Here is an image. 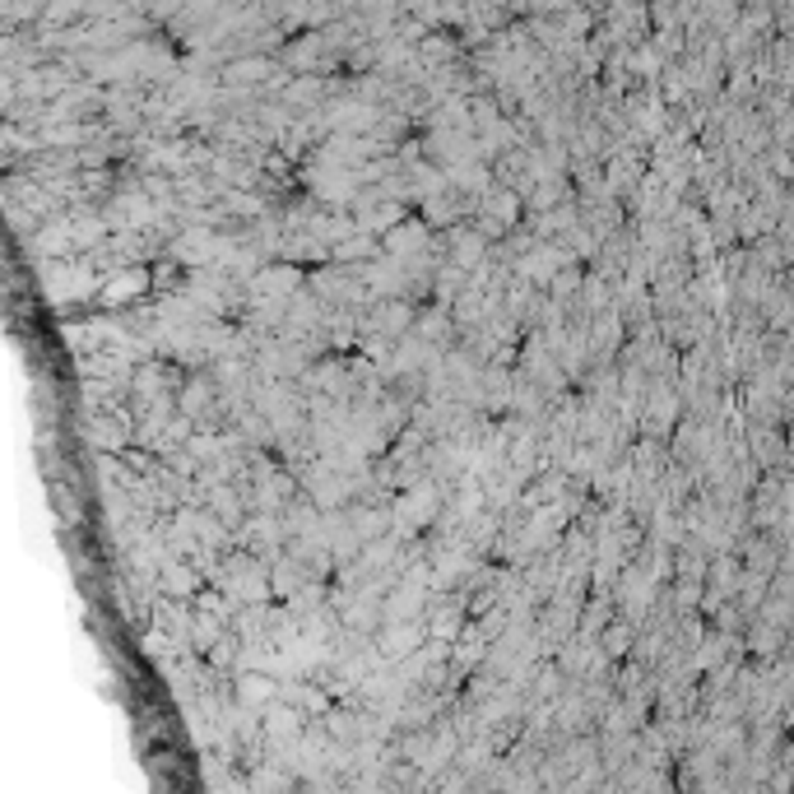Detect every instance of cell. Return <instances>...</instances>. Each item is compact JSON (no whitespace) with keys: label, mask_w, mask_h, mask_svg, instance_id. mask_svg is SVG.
<instances>
[{"label":"cell","mask_w":794,"mask_h":794,"mask_svg":"<svg viewBox=\"0 0 794 794\" xmlns=\"http://www.w3.org/2000/svg\"><path fill=\"white\" fill-rule=\"evenodd\" d=\"M432 507H437V498H432V488H419L414 498H404L400 502V525H409V530H419V525H428V516H432Z\"/></svg>","instance_id":"obj_4"},{"label":"cell","mask_w":794,"mask_h":794,"mask_svg":"<svg viewBox=\"0 0 794 794\" xmlns=\"http://www.w3.org/2000/svg\"><path fill=\"white\" fill-rule=\"evenodd\" d=\"M297 284H303V275H297V269H260V275H256V293L275 297V303H284V297H297Z\"/></svg>","instance_id":"obj_1"},{"label":"cell","mask_w":794,"mask_h":794,"mask_svg":"<svg viewBox=\"0 0 794 794\" xmlns=\"http://www.w3.org/2000/svg\"><path fill=\"white\" fill-rule=\"evenodd\" d=\"M414 321V312H409V303H386L376 312V325L381 331H404V325Z\"/></svg>","instance_id":"obj_6"},{"label":"cell","mask_w":794,"mask_h":794,"mask_svg":"<svg viewBox=\"0 0 794 794\" xmlns=\"http://www.w3.org/2000/svg\"><path fill=\"white\" fill-rule=\"evenodd\" d=\"M451 242H455V265H460V269H474V265L483 260V237H479V233H464V228H455V233H451Z\"/></svg>","instance_id":"obj_5"},{"label":"cell","mask_w":794,"mask_h":794,"mask_svg":"<svg viewBox=\"0 0 794 794\" xmlns=\"http://www.w3.org/2000/svg\"><path fill=\"white\" fill-rule=\"evenodd\" d=\"M168 586H172V595H181L186 599V590L196 586V577H190L186 567H177V562H168Z\"/></svg>","instance_id":"obj_9"},{"label":"cell","mask_w":794,"mask_h":794,"mask_svg":"<svg viewBox=\"0 0 794 794\" xmlns=\"http://www.w3.org/2000/svg\"><path fill=\"white\" fill-rule=\"evenodd\" d=\"M260 75H265V61H233V66H228V79H233V84H256Z\"/></svg>","instance_id":"obj_7"},{"label":"cell","mask_w":794,"mask_h":794,"mask_svg":"<svg viewBox=\"0 0 794 794\" xmlns=\"http://www.w3.org/2000/svg\"><path fill=\"white\" fill-rule=\"evenodd\" d=\"M372 251V237L367 233H358V237H348V242H340L335 246V260H348V256H367Z\"/></svg>","instance_id":"obj_8"},{"label":"cell","mask_w":794,"mask_h":794,"mask_svg":"<svg viewBox=\"0 0 794 794\" xmlns=\"http://www.w3.org/2000/svg\"><path fill=\"white\" fill-rule=\"evenodd\" d=\"M423 242H428V228L419 224V218H404V224L395 233H386V246H391V256H409V251H423Z\"/></svg>","instance_id":"obj_3"},{"label":"cell","mask_w":794,"mask_h":794,"mask_svg":"<svg viewBox=\"0 0 794 794\" xmlns=\"http://www.w3.org/2000/svg\"><path fill=\"white\" fill-rule=\"evenodd\" d=\"M145 288H149V275H145V269H126V275L107 279L102 303H107V307H121V303H130L135 293H145Z\"/></svg>","instance_id":"obj_2"}]
</instances>
